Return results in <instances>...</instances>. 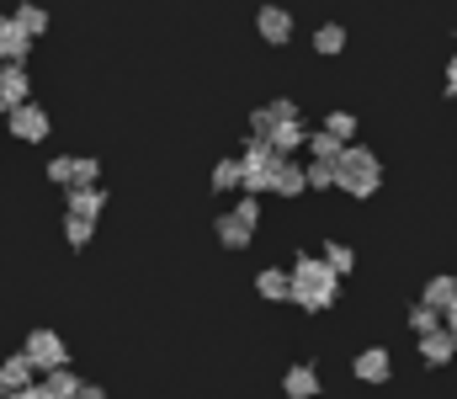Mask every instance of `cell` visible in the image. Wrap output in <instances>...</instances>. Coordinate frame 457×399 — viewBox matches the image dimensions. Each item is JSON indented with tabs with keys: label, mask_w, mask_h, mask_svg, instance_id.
<instances>
[{
	"label": "cell",
	"mask_w": 457,
	"mask_h": 399,
	"mask_svg": "<svg viewBox=\"0 0 457 399\" xmlns=\"http://www.w3.org/2000/svg\"><path fill=\"white\" fill-rule=\"evenodd\" d=\"M336 298H341V271H330L325 256H298L293 262V303L298 309L325 314V309H336Z\"/></svg>",
	"instance_id": "obj_1"
},
{
	"label": "cell",
	"mask_w": 457,
	"mask_h": 399,
	"mask_svg": "<svg viewBox=\"0 0 457 399\" xmlns=\"http://www.w3.org/2000/svg\"><path fill=\"white\" fill-rule=\"evenodd\" d=\"M336 187L351 192V197H372V192L383 187V165H378V154L361 149V144H345L341 165H336Z\"/></svg>",
	"instance_id": "obj_2"
},
{
	"label": "cell",
	"mask_w": 457,
	"mask_h": 399,
	"mask_svg": "<svg viewBox=\"0 0 457 399\" xmlns=\"http://www.w3.org/2000/svg\"><path fill=\"white\" fill-rule=\"evenodd\" d=\"M277 160H282V154L271 149V138H255V133L245 138V160H239V165H245V192H250V197H255V192H271Z\"/></svg>",
	"instance_id": "obj_3"
},
{
	"label": "cell",
	"mask_w": 457,
	"mask_h": 399,
	"mask_svg": "<svg viewBox=\"0 0 457 399\" xmlns=\"http://www.w3.org/2000/svg\"><path fill=\"white\" fill-rule=\"evenodd\" d=\"M21 352L32 357V368H37V373H59V368H70V346H64V336H59V330H32Z\"/></svg>",
	"instance_id": "obj_4"
},
{
	"label": "cell",
	"mask_w": 457,
	"mask_h": 399,
	"mask_svg": "<svg viewBox=\"0 0 457 399\" xmlns=\"http://www.w3.org/2000/svg\"><path fill=\"white\" fill-rule=\"evenodd\" d=\"M5 129L16 133L21 144H43V138H48V112H43L37 102H21L16 112H5Z\"/></svg>",
	"instance_id": "obj_5"
},
{
	"label": "cell",
	"mask_w": 457,
	"mask_h": 399,
	"mask_svg": "<svg viewBox=\"0 0 457 399\" xmlns=\"http://www.w3.org/2000/svg\"><path fill=\"white\" fill-rule=\"evenodd\" d=\"M21 102H32L27 64H0V107H5V112H16Z\"/></svg>",
	"instance_id": "obj_6"
},
{
	"label": "cell",
	"mask_w": 457,
	"mask_h": 399,
	"mask_svg": "<svg viewBox=\"0 0 457 399\" xmlns=\"http://www.w3.org/2000/svg\"><path fill=\"white\" fill-rule=\"evenodd\" d=\"M32 54V32L16 21V16H5L0 21V64H21Z\"/></svg>",
	"instance_id": "obj_7"
},
{
	"label": "cell",
	"mask_w": 457,
	"mask_h": 399,
	"mask_svg": "<svg viewBox=\"0 0 457 399\" xmlns=\"http://www.w3.org/2000/svg\"><path fill=\"white\" fill-rule=\"evenodd\" d=\"M298 118V102H271V107H255L250 112V133L255 138H271V133L282 129V123H293Z\"/></svg>",
	"instance_id": "obj_8"
},
{
	"label": "cell",
	"mask_w": 457,
	"mask_h": 399,
	"mask_svg": "<svg viewBox=\"0 0 457 399\" xmlns=\"http://www.w3.org/2000/svg\"><path fill=\"white\" fill-rule=\"evenodd\" d=\"M255 32L282 48V43H293V16H287L282 5H261V11H255Z\"/></svg>",
	"instance_id": "obj_9"
},
{
	"label": "cell",
	"mask_w": 457,
	"mask_h": 399,
	"mask_svg": "<svg viewBox=\"0 0 457 399\" xmlns=\"http://www.w3.org/2000/svg\"><path fill=\"white\" fill-rule=\"evenodd\" d=\"M271 192H282V197L309 192V165H298L293 154H282V160H277V176H271Z\"/></svg>",
	"instance_id": "obj_10"
},
{
	"label": "cell",
	"mask_w": 457,
	"mask_h": 399,
	"mask_svg": "<svg viewBox=\"0 0 457 399\" xmlns=\"http://www.w3.org/2000/svg\"><path fill=\"white\" fill-rule=\"evenodd\" d=\"M351 373H356L361 384H388V378H394V362H388V352H383V346H367V352L351 362Z\"/></svg>",
	"instance_id": "obj_11"
},
{
	"label": "cell",
	"mask_w": 457,
	"mask_h": 399,
	"mask_svg": "<svg viewBox=\"0 0 457 399\" xmlns=\"http://www.w3.org/2000/svg\"><path fill=\"white\" fill-rule=\"evenodd\" d=\"M415 341H420V357H426L431 368H447V362L457 357V336L447 330V325H442V330H431V336H415Z\"/></svg>",
	"instance_id": "obj_12"
},
{
	"label": "cell",
	"mask_w": 457,
	"mask_h": 399,
	"mask_svg": "<svg viewBox=\"0 0 457 399\" xmlns=\"http://www.w3.org/2000/svg\"><path fill=\"white\" fill-rule=\"evenodd\" d=\"M102 208H107V192L102 187H70V219H102Z\"/></svg>",
	"instance_id": "obj_13"
},
{
	"label": "cell",
	"mask_w": 457,
	"mask_h": 399,
	"mask_svg": "<svg viewBox=\"0 0 457 399\" xmlns=\"http://www.w3.org/2000/svg\"><path fill=\"white\" fill-rule=\"evenodd\" d=\"M255 293L271 298V303H287V298H293V271H287V266H266V271L255 277Z\"/></svg>",
	"instance_id": "obj_14"
},
{
	"label": "cell",
	"mask_w": 457,
	"mask_h": 399,
	"mask_svg": "<svg viewBox=\"0 0 457 399\" xmlns=\"http://www.w3.org/2000/svg\"><path fill=\"white\" fill-rule=\"evenodd\" d=\"M282 395L287 399H320V373H314L309 362L287 368V373H282Z\"/></svg>",
	"instance_id": "obj_15"
},
{
	"label": "cell",
	"mask_w": 457,
	"mask_h": 399,
	"mask_svg": "<svg viewBox=\"0 0 457 399\" xmlns=\"http://www.w3.org/2000/svg\"><path fill=\"white\" fill-rule=\"evenodd\" d=\"M213 229H219V245H224V251H245V245H250V235H255V229L234 213V208H228V213H219V224H213Z\"/></svg>",
	"instance_id": "obj_16"
},
{
	"label": "cell",
	"mask_w": 457,
	"mask_h": 399,
	"mask_svg": "<svg viewBox=\"0 0 457 399\" xmlns=\"http://www.w3.org/2000/svg\"><path fill=\"white\" fill-rule=\"evenodd\" d=\"M420 298H426L431 309H442V314H447V309L457 303V277H453V271H436V277L426 282V293H420Z\"/></svg>",
	"instance_id": "obj_17"
},
{
	"label": "cell",
	"mask_w": 457,
	"mask_h": 399,
	"mask_svg": "<svg viewBox=\"0 0 457 399\" xmlns=\"http://www.w3.org/2000/svg\"><path fill=\"white\" fill-rule=\"evenodd\" d=\"M32 373H37V368H32V357H27V352H16V357H5V362H0V378H5V389H11V395H16V389H32Z\"/></svg>",
	"instance_id": "obj_18"
},
{
	"label": "cell",
	"mask_w": 457,
	"mask_h": 399,
	"mask_svg": "<svg viewBox=\"0 0 457 399\" xmlns=\"http://www.w3.org/2000/svg\"><path fill=\"white\" fill-rule=\"evenodd\" d=\"M303 144H309L303 118H293V123H282V129L271 133V149H277V154H293V149H303Z\"/></svg>",
	"instance_id": "obj_19"
},
{
	"label": "cell",
	"mask_w": 457,
	"mask_h": 399,
	"mask_svg": "<svg viewBox=\"0 0 457 399\" xmlns=\"http://www.w3.org/2000/svg\"><path fill=\"white\" fill-rule=\"evenodd\" d=\"M442 325H447V314H442V309H431L426 298L410 309V330H415V336H431V330H442Z\"/></svg>",
	"instance_id": "obj_20"
},
{
	"label": "cell",
	"mask_w": 457,
	"mask_h": 399,
	"mask_svg": "<svg viewBox=\"0 0 457 399\" xmlns=\"http://www.w3.org/2000/svg\"><path fill=\"white\" fill-rule=\"evenodd\" d=\"M213 192H245V165L239 160H219L213 165Z\"/></svg>",
	"instance_id": "obj_21"
},
{
	"label": "cell",
	"mask_w": 457,
	"mask_h": 399,
	"mask_svg": "<svg viewBox=\"0 0 457 399\" xmlns=\"http://www.w3.org/2000/svg\"><path fill=\"white\" fill-rule=\"evenodd\" d=\"M309 154H314V160H330V165H341V154H345V144L341 138H336V133H309Z\"/></svg>",
	"instance_id": "obj_22"
},
{
	"label": "cell",
	"mask_w": 457,
	"mask_h": 399,
	"mask_svg": "<svg viewBox=\"0 0 457 399\" xmlns=\"http://www.w3.org/2000/svg\"><path fill=\"white\" fill-rule=\"evenodd\" d=\"M314 48H320L325 59H330V54H341V48H345V27H341V21H325V27L314 32Z\"/></svg>",
	"instance_id": "obj_23"
},
{
	"label": "cell",
	"mask_w": 457,
	"mask_h": 399,
	"mask_svg": "<svg viewBox=\"0 0 457 399\" xmlns=\"http://www.w3.org/2000/svg\"><path fill=\"white\" fill-rule=\"evenodd\" d=\"M75 160H80V154H54V160H48V181L70 192V187H75Z\"/></svg>",
	"instance_id": "obj_24"
},
{
	"label": "cell",
	"mask_w": 457,
	"mask_h": 399,
	"mask_svg": "<svg viewBox=\"0 0 457 399\" xmlns=\"http://www.w3.org/2000/svg\"><path fill=\"white\" fill-rule=\"evenodd\" d=\"M43 384H48V395H54V399H75V395H80V378H75L70 368H59V373H48Z\"/></svg>",
	"instance_id": "obj_25"
},
{
	"label": "cell",
	"mask_w": 457,
	"mask_h": 399,
	"mask_svg": "<svg viewBox=\"0 0 457 399\" xmlns=\"http://www.w3.org/2000/svg\"><path fill=\"white\" fill-rule=\"evenodd\" d=\"M320 256L330 262V271H341V277L356 266V251H351V245H341V240H325V251H320Z\"/></svg>",
	"instance_id": "obj_26"
},
{
	"label": "cell",
	"mask_w": 457,
	"mask_h": 399,
	"mask_svg": "<svg viewBox=\"0 0 457 399\" xmlns=\"http://www.w3.org/2000/svg\"><path fill=\"white\" fill-rule=\"evenodd\" d=\"M91 235H96V224H91V219H70V213H64V240H70L75 251H80V245H91Z\"/></svg>",
	"instance_id": "obj_27"
},
{
	"label": "cell",
	"mask_w": 457,
	"mask_h": 399,
	"mask_svg": "<svg viewBox=\"0 0 457 399\" xmlns=\"http://www.w3.org/2000/svg\"><path fill=\"white\" fill-rule=\"evenodd\" d=\"M16 21H21L32 37H37V32H48V11H43V5H16Z\"/></svg>",
	"instance_id": "obj_28"
},
{
	"label": "cell",
	"mask_w": 457,
	"mask_h": 399,
	"mask_svg": "<svg viewBox=\"0 0 457 399\" xmlns=\"http://www.w3.org/2000/svg\"><path fill=\"white\" fill-rule=\"evenodd\" d=\"M309 187L330 192V187H336V165H330V160H309Z\"/></svg>",
	"instance_id": "obj_29"
},
{
	"label": "cell",
	"mask_w": 457,
	"mask_h": 399,
	"mask_svg": "<svg viewBox=\"0 0 457 399\" xmlns=\"http://www.w3.org/2000/svg\"><path fill=\"white\" fill-rule=\"evenodd\" d=\"M325 133H336V138H351V133H356V118H351V112H330V118H325Z\"/></svg>",
	"instance_id": "obj_30"
},
{
	"label": "cell",
	"mask_w": 457,
	"mask_h": 399,
	"mask_svg": "<svg viewBox=\"0 0 457 399\" xmlns=\"http://www.w3.org/2000/svg\"><path fill=\"white\" fill-rule=\"evenodd\" d=\"M234 213H239V219H245V224H250V229H255V224H261V203H255V197H250V192H245V197H239V203H234Z\"/></svg>",
	"instance_id": "obj_31"
},
{
	"label": "cell",
	"mask_w": 457,
	"mask_h": 399,
	"mask_svg": "<svg viewBox=\"0 0 457 399\" xmlns=\"http://www.w3.org/2000/svg\"><path fill=\"white\" fill-rule=\"evenodd\" d=\"M11 399H54V395H48V384H32V389H16Z\"/></svg>",
	"instance_id": "obj_32"
},
{
	"label": "cell",
	"mask_w": 457,
	"mask_h": 399,
	"mask_svg": "<svg viewBox=\"0 0 457 399\" xmlns=\"http://www.w3.org/2000/svg\"><path fill=\"white\" fill-rule=\"evenodd\" d=\"M75 399H107V395H102L96 384H80V395H75Z\"/></svg>",
	"instance_id": "obj_33"
},
{
	"label": "cell",
	"mask_w": 457,
	"mask_h": 399,
	"mask_svg": "<svg viewBox=\"0 0 457 399\" xmlns=\"http://www.w3.org/2000/svg\"><path fill=\"white\" fill-rule=\"evenodd\" d=\"M447 91H453V96H457V59H453V64H447Z\"/></svg>",
	"instance_id": "obj_34"
},
{
	"label": "cell",
	"mask_w": 457,
	"mask_h": 399,
	"mask_svg": "<svg viewBox=\"0 0 457 399\" xmlns=\"http://www.w3.org/2000/svg\"><path fill=\"white\" fill-rule=\"evenodd\" d=\"M447 330H453V336H457V303H453V309H447Z\"/></svg>",
	"instance_id": "obj_35"
},
{
	"label": "cell",
	"mask_w": 457,
	"mask_h": 399,
	"mask_svg": "<svg viewBox=\"0 0 457 399\" xmlns=\"http://www.w3.org/2000/svg\"><path fill=\"white\" fill-rule=\"evenodd\" d=\"M0 399H11V389H5V378H0Z\"/></svg>",
	"instance_id": "obj_36"
},
{
	"label": "cell",
	"mask_w": 457,
	"mask_h": 399,
	"mask_svg": "<svg viewBox=\"0 0 457 399\" xmlns=\"http://www.w3.org/2000/svg\"><path fill=\"white\" fill-rule=\"evenodd\" d=\"M0 123H5V107H0Z\"/></svg>",
	"instance_id": "obj_37"
}]
</instances>
